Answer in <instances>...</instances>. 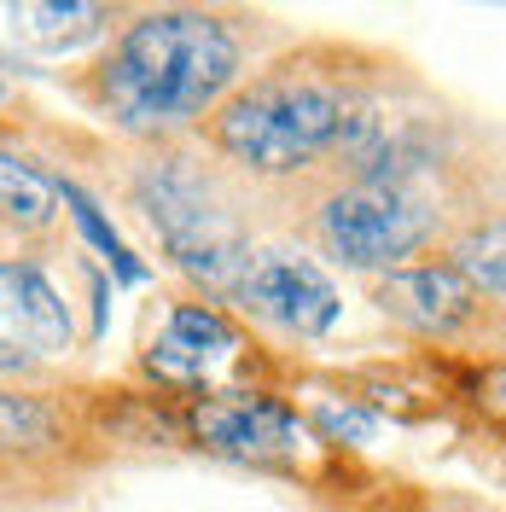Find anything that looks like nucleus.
I'll return each instance as SVG.
<instances>
[{"instance_id": "obj_4", "label": "nucleus", "mask_w": 506, "mask_h": 512, "mask_svg": "<svg viewBox=\"0 0 506 512\" xmlns=\"http://www.w3.org/2000/svg\"><path fill=\"white\" fill-rule=\"evenodd\" d=\"M152 222L163 227V239H169V251L181 256V268L204 274L210 286H239L251 251H245L239 227L204 198L198 181H187V175H158V187H152Z\"/></svg>"}, {"instance_id": "obj_8", "label": "nucleus", "mask_w": 506, "mask_h": 512, "mask_svg": "<svg viewBox=\"0 0 506 512\" xmlns=\"http://www.w3.org/2000/svg\"><path fill=\"white\" fill-rule=\"evenodd\" d=\"M384 315L408 320L419 332H454L460 320L472 315L477 291L454 274V268H402L379 286Z\"/></svg>"}, {"instance_id": "obj_6", "label": "nucleus", "mask_w": 506, "mask_h": 512, "mask_svg": "<svg viewBox=\"0 0 506 512\" xmlns=\"http://www.w3.org/2000/svg\"><path fill=\"white\" fill-rule=\"evenodd\" d=\"M59 350H70V315L59 291L30 262H0V367Z\"/></svg>"}, {"instance_id": "obj_7", "label": "nucleus", "mask_w": 506, "mask_h": 512, "mask_svg": "<svg viewBox=\"0 0 506 512\" xmlns=\"http://www.w3.org/2000/svg\"><path fill=\"white\" fill-rule=\"evenodd\" d=\"M198 437L227 448V454H245V460H268V454L297 448V419L268 396H239V402L198 408Z\"/></svg>"}, {"instance_id": "obj_16", "label": "nucleus", "mask_w": 506, "mask_h": 512, "mask_svg": "<svg viewBox=\"0 0 506 512\" xmlns=\"http://www.w3.org/2000/svg\"><path fill=\"white\" fill-rule=\"evenodd\" d=\"M0 99H6V88H0Z\"/></svg>"}, {"instance_id": "obj_10", "label": "nucleus", "mask_w": 506, "mask_h": 512, "mask_svg": "<svg viewBox=\"0 0 506 512\" xmlns=\"http://www.w3.org/2000/svg\"><path fill=\"white\" fill-rule=\"evenodd\" d=\"M18 35L41 53H64L99 30V0H12Z\"/></svg>"}, {"instance_id": "obj_5", "label": "nucleus", "mask_w": 506, "mask_h": 512, "mask_svg": "<svg viewBox=\"0 0 506 512\" xmlns=\"http://www.w3.org/2000/svg\"><path fill=\"white\" fill-rule=\"evenodd\" d=\"M239 297H245L251 315L274 320V326L297 332V338H320L338 320V291H332V280L320 274L309 256H291V251L245 256Z\"/></svg>"}, {"instance_id": "obj_11", "label": "nucleus", "mask_w": 506, "mask_h": 512, "mask_svg": "<svg viewBox=\"0 0 506 512\" xmlns=\"http://www.w3.org/2000/svg\"><path fill=\"white\" fill-rule=\"evenodd\" d=\"M53 198H59L53 181H41L35 169H24L18 158L0 152V216H6V222L41 227L47 216H53Z\"/></svg>"}, {"instance_id": "obj_1", "label": "nucleus", "mask_w": 506, "mask_h": 512, "mask_svg": "<svg viewBox=\"0 0 506 512\" xmlns=\"http://www.w3.org/2000/svg\"><path fill=\"white\" fill-rule=\"evenodd\" d=\"M239 70L233 35L204 12H152L128 24L99 70V94L123 128H169L210 111Z\"/></svg>"}, {"instance_id": "obj_3", "label": "nucleus", "mask_w": 506, "mask_h": 512, "mask_svg": "<svg viewBox=\"0 0 506 512\" xmlns=\"http://www.w3.org/2000/svg\"><path fill=\"white\" fill-rule=\"evenodd\" d=\"M320 233H326L332 256L349 262V268H390V262H402V256H413L425 245L431 210H425V198L413 187L373 175V181L338 192L326 204Z\"/></svg>"}, {"instance_id": "obj_12", "label": "nucleus", "mask_w": 506, "mask_h": 512, "mask_svg": "<svg viewBox=\"0 0 506 512\" xmlns=\"http://www.w3.org/2000/svg\"><path fill=\"white\" fill-rule=\"evenodd\" d=\"M59 192H64V204H70V216H76V227H82V233L94 239L99 251L111 256L117 280H123V286H140V280H146V268H140V262H134V251H128L123 239H117V227H111L105 216H99V204H94V198H88L82 187H59Z\"/></svg>"}, {"instance_id": "obj_9", "label": "nucleus", "mask_w": 506, "mask_h": 512, "mask_svg": "<svg viewBox=\"0 0 506 512\" xmlns=\"http://www.w3.org/2000/svg\"><path fill=\"white\" fill-rule=\"evenodd\" d=\"M239 344L233 338V326H227L216 309H198V303H181L175 315H169V332L158 338V350H152V367H163L169 379H204V367L227 355Z\"/></svg>"}, {"instance_id": "obj_13", "label": "nucleus", "mask_w": 506, "mask_h": 512, "mask_svg": "<svg viewBox=\"0 0 506 512\" xmlns=\"http://www.w3.org/2000/svg\"><path fill=\"white\" fill-rule=\"evenodd\" d=\"M501 245H506L501 222H489L483 233H472V239L460 245V262H454V274H460V280H466L472 291H483V297H501Z\"/></svg>"}, {"instance_id": "obj_15", "label": "nucleus", "mask_w": 506, "mask_h": 512, "mask_svg": "<svg viewBox=\"0 0 506 512\" xmlns=\"http://www.w3.org/2000/svg\"><path fill=\"white\" fill-rule=\"evenodd\" d=\"M315 425L332 443H373V431H379V419L367 414V408H338V402H320Z\"/></svg>"}, {"instance_id": "obj_2", "label": "nucleus", "mask_w": 506, "mask_h": 512, "mask_svg": "<svg viewBox=\"0 0 506 512\" xmlns=\"http://www.w3.org/2000/svg\"><path fill=\"white\" fill-rule=\"evenodd\" d=\"M338 134H344V99L320 82H297V76L256 82L216 123L222 152L256 175H291L315 163Z\"/></svg>"}, {"instance_id": "obj_14", "label": "nucleus", "mask_w": 506, "mask_h": 512, "mask_svg": "<svg viewBox=\"0 0 506 512\" xmlns=\"http://www.w3.org/2000/svg\"><path fill=\"white\" fill-rule=\"evenodd\" d=\"M53 437V414L35 396H0V448H41Z\"/></svg>"}]
</instances>
